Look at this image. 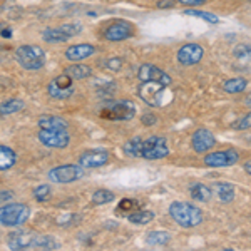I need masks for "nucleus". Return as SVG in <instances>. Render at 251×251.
<instances>
[{
  "mask_svg": "<svg viewBox=\"0 0 251 251\" xmlns=\"http://www.w3.org/2000/svg\"><path fill=\"white\" fill-rule=\"evenodd\" d=\"M168 211L173 221L179 225L181 228H194V226H200L203 223L201 209L191 203H186V201H173Z\"/></svg>",
  "mask_w": 251,
  "mask_h": 251,
  "instance_id": "nucleus-1",
  "label": "nucleus"
},
{
  "mask_svg": "<svg viewBox=\"0 0 251 251\" xmlns=\"http://www.w3.org/2000/svg\"><path fill=\"white\" fill-rule=\"evenodd\" d=\"M136 116V106L132 100H106L99 109V117L107 121H131Z\"/></svg>",
  "mask_w": 251,
  "mask_h": 251,
  "instance_id": "nucleus-2",
  "label": "nucleus"
},
{
  "mask_svg": "<svg viewBox=\"0 0 251 251\" xmlns=\"http://www.w3.org/2000/svg\"><path fill=\"white\" fill-rule=\"evenodd\" d=\"M15 60L27 71H40L47 62V54L39 46H19L15 49Z\"/></svg>",
  "mask_w": 251,
  "mask_h": 251,
  "instance_id": "nucleus-3",
  "label": "nucleus"
},
{
  "mask_svg": "<svg viewBox=\"0 0 251 251\" xmlns=\"http://www.w3.org/2000/svg\"><path fill=\"white\" fill-rule=\"evenodd\" d=\"M30 216V209L27 204L20 203H10V204H2L0 209V223L2 226L12 228V226H20L24 225Z\"/></svg>",
  "mask_w": 251,
  "mask_h": 251,
  "instance_id": "nucleus-4",
  "label": "nucleus"
},
{
  "mask_svg": "<svg viewBox=\"0 0 251 251\" xmlns=\"http://www.w3.org/2000/svg\"><path fill=\"white\" fill-rule=\"evenodd\" d=\"M84 176V168L80 164H62L55 166L47 173L50 183L55 184H71Z\"/></svg>",
  "mask_w": 251,
  "mask_h": 251,
  "instance_id": "nucleus-5",
  "label": "nucleus"
},
{
  "mask_svg": "<svg viewBox=\"0 0 251 251\" xmlns=\"http://www.w3.org/2000/svg\"><path fill=\"white\" fill-rule=\"evenodd\" d=\"M169 154V146L166 137L163 136H151L148 139H143L141 143V156L143 159H164Z\"/></svg>",
  "mask_w": 251,
  "mask_h": 251,
  "instance_id": "nucleus-6",
  "label": "nucleus"
},
{
  "mask_svg": "<svg viewBox=\"0 0 251 251\" xmlns=\"http://www.w3.org/2000/svg\"><path fill=\"white\" fill-rule=\"evenodd\" d=\"M82 32V25L79 22H69L62 24L60 27H50L42 32V40L47 44H59L66 42V40L72 39L74 35H77Z\"/></svg>",
  "mask_w": 251,
  "mask_h": 251,
  "instance_id": "nucleus-7",
  "label": "nucleus"
},
{
  "mask_svg": "<svg viewBox=\"0 0 251 251\" xmlns=\"http://www.w3.org/2000/svg\"><path fill=\"white\" fill-rule=\"evenodd\" d=\"M75 87H74V79L71 77L66 72H62L60 75H55L50 82L47 84V94L52 99H69L71 96H74Z\"/></svg>",
  "mask_w": 251,
  "mask_h": 251,
  "instance_id": "nucleus-8",
  "label": "nucleus"
},
{
  "mask_svg": "<svg viewBox=\"0 0 251 251\" xmlns=\"http://www.w3.org/2000/svg\"><path fill=\"white\" fill-rule=\"evenodd\" d=\"M132 35H134V25L123 19L112 20L102 30V37L109 42H121V40H126L132 37Z\"/></svg>",
  "mask_w": 251,
  "mask_h": 251,
  "instance_id": "nucleus-9",
  "label": "nucleus"
},
{
  "mask_svg": "<svg viewBox=\"0 0 251 251\" xmlns=\"http://www.w3.org/2000/svg\"><path fill=\"white\" fill-rule=\"evenodd\" d=\"M168 86L161 82H141L139 91H137V96L141 97V100L146 102L148 106L152 107H159L161 102H163V97H164V89Z\"/></svg>",
  "mask_w": 251,
  "mask_h": 251,
  "instance_id": "nucleus-10",
  "label": "nucleus"
},
{
  "mask_svg": "<svg viewBox=\"0 0 251 251\" xmlns=\"http://www.w3.org/2000/svg\"><path fill=\"white\" fill-rule=\"evenodd\" d=\"M37 137L46 148L50 149H64L71 143V136L66 129H40Z\"/></svg>",
  "mask_w": 251,
  "mask_h": 251,
  "instance_id": "nucleus-11",
  "label": "nucleus"
},
{
  "mask_svg": "<svg viewBox=\"0 0 251 251\" xmlns=\"http://www.w3.org/2000/svg\"><path fill=\"white\" fill-rule=\"evenodd\" d=\"M203 161L208 168H228L240 161V152L236 149H223V151L209 152Z\"/></svg>",
  "mask_w": 251,
  "mask_h": 251,
  "instance_id": "nucleus-12",
  "label": "nucleus"
},
{
  "mask_svg": "<svg viewBox=\"0 0 251 251\" xmlns=\"http://www.w3.org/2000/svg\"><path fill=\"white\" fill-rule=\"evenodd\" d=\"M137 79H139V82H151V80H154V82H161L164 86H171L173 82L169 74H166L164 71H161L159 67H156L154 64L149 62L143 64L137 69Z\"/></svg>",
  "mask_w": 251,
  "mask_h": 251,
  "instance_id": "nucleus-13",
  "label": "nucleus"
},
{
  "mask_svg": "<svg viewBox=\"0 0 251 251\" xmlns=\"http://www.w3.org/2000/svg\"><path fill=\"white\" fill-rule=\"evenodd\" d=\"M203 55H204L203 46H200V44H196V42H188L179 47L176 57L181 66L188 67V66H194V64L200 62V60L203 59Z\"/></svg>",
  "mask_w": 251,
  "mask_h": 251,
  "instance_id": "nucleus-14",
  "label": "nucleus"
},
{
  "mask_svg": "<svg viewBox=\"0 0 251 251\" xmlns=\"http://www.w3.org/2000/svg\"><path fill=\"white\" fill-rule=\"evenodd\" d=\"M109 157H111V154H109V151H106V149H89V151L82 152L79 156V164L84 169H94L107 164Z\"/></svg>",
  "mask_w": 251,
  "mask_h": 251,
  "instance_id": "nucleus-15",
  "label": "nucleus"
},
{
  "mask_svg": "<svg viewBox=\"0 0 251 251\" xmlns=\"http://www.w3.org/2000/svg\"><path fill=\"white\" fill-rule=\"evenodd\" d=\"M37 238V233H32L29 229H17V231L9 234L7 246L10 250H25L34 248V241Z\"/></svg>",
  "mask_w": 251,
  "mask_h": 251,
  "instance_id": "nucleus-16",
  "label": "nucleus"
},
{
  "mask_svg": "<svg viewBox=\"0 0 251 251\" xmlns=\"http://www.w3.org/2000/svg\"><path fill=\"white\" fill-rule=\"evenodd\" d=\"M191 146L196 152H208L216 146V137L206 127H200L191 137Z\"/></svg>",
  "mask_w": 251,
  "mask_h": 251,
  "instance_id": "nucleus-17",
  "label": "nucleus"
},
{
  "mask_svg": "<svg viewBox=\"0 0 251 251\" xmlns=\"http://www.w3.org/2000/svg\"><path fill=\"white\" fill-rule=\"evenodd\" d=\"M96 54V47L92 44H75L66 49V59L71 62H79Z\"/></svg>",
  "mask_w": 251,
  "mask_h": 251,
  "instance_id": "nucleus-18",
  "label": "nucleus"
},
{
  "mask_svg": "<svg viewBox=\"0 0 251 251\" xmlns=\"http://www.w3.org/2000/svg\"><path fill=\"white\" fill-rule=\"evenodd\" d=\"M213 193L221 203H231L236 196V188L231 183H226V181H218L213 184Z\"/></svg>",
  "mask_w": 251,
  "mask_h": 251,
  "instance_id": "nucleus-19",
  "label": "nucleus"
},
{
  "mask_svg": "<svg viewBox=\"0 0 251 251\" xmlns=\"http://www.w3.org/2000/svg\"><path fill=\"white\" fill-rule=\"evenodd\" d=\"M37 126L40 129H66V131L69 129V123L66 119H62L60 116H52V114L40 116Z\"/></svg>",
  "mask_w": 251,
  "mask_h": 251,
  "instance_id": "nucleus-20",
  "label": "nucleus"
},
{
  "mask_svg": "<svg viewBox=\"0 0 251 251\" xmlns=\"http://www.w3.org/2000/svg\"><path fill=\"white\" fill-rule=\"evenodd\" d=\"M211 194H213V189L208 188V186L203 183H193L189 186V196H191L194 201H198V203H208V201L211 200Z\"/></svg>",
  "mask_w": 251,
  "mask_h": 251,
  "instance_id": "nucleus-21",
  "label": "nucleus"
},
{
  "mask_svg": "<svg viewBox=\"0 0 251 251\" xmlns=\"http://www.w3.org/2000/svg\"><path fill=\"white\" fill-rule=\"evenodd\" d=\"M246 87H248V80L245 77H233L223 82V91L226 94H241L246 91Z\"/></svg>",
  "mask_w": 251,
  "mask_h": 251,
  "instance_id": "nucleus-22",
  "label": "nucleus"
},
{
  "mask_svg": "<svg viewBox=\"0 0 251 251\" xmlns=\"http://www.w3.org/2000/svg\"><path fill=\"white\" fill-rule=\"evenodd\" d=\"M64 72L71 75L74 80L87 79V77H91V75H92V69L89 66H86V64H72V66L64 69Z\"/></svg>",
  "mask_w": 251,
  "mask_h": 251,
  "instance_id": "nucleus-23",
  "label": "nucleus"
},
{
  "mask_svg": "<svg viewBox=\"0 0 251 251\" xmlns=\"http://www.w3.org/2000/svg\"><path fill=\"white\" fill-rule=\"evenodd\" d=\"M17 163V154L7 146H0V171H9Z\"/></svg>",
  "mask_w": 251,
  "mask_h": 251,
  "instance_id": "nucleus-24",
  "label": "nucleus"
},
{
  "mask_svg": "<svg viewBox=\"0 0 251 251\" xmlns=\"http://www.w3.org/2000/svg\"><path fill=\"white\" fill-rule=\"evenodd\" d=\"M154 211H148V209H141V211H134L131 214H127V221L132 223L136 226H144L149 225L152 220H154Z\"/></svg>",
  "mask_w": 251,
  "mask_h": 251,
  "instance_id": "nucleus-25",
  "label": "nucleus"
},
{
  "mask_svg": "<svg viewBox=\"0 0 251 251\" xmlns=\"http://www.w3.org/2000/svg\"><path fill=\"white\" fill-rule=\"evenodd\" d=\"M169 241H171V234L168 231H161V229L148 233V236H146V245L148 246H166Z\"/></svg>",
  "mask_w": 251,
  "mask_h": 251,
  "instance_id": "nucleus-26",
  "label": "nucleus"
},
{
  "mask_svg": "<svg viewBox=\"0 0 251 251\" xmlns=\"http://www.w3.org/2000/svg\"><path fill=\"white\" fill-rule=\"evenodd\" d=\"M34 248L37 250H59L60 243L50 234H37L34 241Z\"/></svg>",
  "mask_w": 251,
  "mask_h": 251,
  "instance_id": "nucleus-27",
  "label": "nucleus"
},
{
  "mask_svg": "<svg viewBox=\"0 0 251 251\" xmlns=\"http://www.w3.org/2000/svg\"><path fill=\"white\" fill-rule=\"evenodd\" d=\"M24 106H25V104H24L22 99H7L0 104V114H2L3 117L15 114V112L22 111Z\"/></svg>",
  "mask_w": 251,
  "mask_h": 251,
  "instance_id": "nucleus-28",
  "label": "nucleus"
},
{
  "mask_svg": "<svg viewBox=\"0 0 251 251\" xmlns=\"http://www.w3.org/2000/svg\"><path fill=\"white\" fill-rule=\"evenodd\" d=\"M116 200V194L109 189H97V191L92 193V203L97 206H102L107 203H112Z\"/></svg>",
  "mask_w": 251,
  "mask_h": 251,
  "instance_id": "nucleus-29",
  "label": "nucleus"
},
{
  "mask_svg": "<svg viewBox=\"0 0 251 251\" xmlns=\"http://www.w3.org/2000/svg\"><path fill=\"white\" fill-rule=\"evenodd\" d=\"M141 143H143L141 137H132V139H129L127 143L123 146L124 154L129 157H139L141 156Z\"/></svg>",
  "mask_w": 251,
  "mask_h": 251,
  "instance_id": "nucleus-30",
  "label": "nucleus"
},
{
  "mask_svg": "<svg viewBox=\"0 0 251 251\" xmlns=\"http://www.w3.org/2000/svg\"><path fill=\"white\" fill-rule=\"evenodd\" d=\"M234 59L241 64H251V46H246V44H240V46L234 47L233 52Z\"/></svg>",
  "mask_w": 251,
  "mask_h": 251,
  "instance_id": "nucleus-31",
  "label": "nucleus"
},
{
  "mask_svg": "<svg viewBox=\"0 0 251 251\" xmlns=\"http://www.w3.org/2000/svg\"><path fill=\"white\" fill-rule=\"evenodd\" d=\"M94 87H96V91L102 96H111L116 92V82H112V80H109V79H97L94 82Z\"/></svg>",
  "mask_w": 251,
  "mask_h": 251,
  "instance_id": "nucleus-32",
  "label": "nucleus"
},
{
  "mask_svg": "<svg viewBox=\"0 0 251 251\" xmlns=\"http://www.w3.org/2000/svg\"><path fill=\"white\" fill-rule=\"evenodd\" d=\"M184 15H191V17L203 19V20H206V22H209V24H218V22H220V19H218V15L209 14V12H203V10L186 9V10H184Z\"/></svg>",
  "mask_w": 251,
  "mask_h": 251,
  "instance_id": "nucleus-33",
  "label": "nucleus"
},
{
  "mask_svg": "<svg viewBox=\"0 0 251 251\" xmlns=\"http://www.w3.org/2000/svg\"><path fill=\"white\" fill-rule=\"evenodd\" d=\"M50 186L49 184H39L37 188L34 189V198L35 201H39V203H46V201L50 198Z\"/></svg>",
  "mask_w": 251,
  "mask_h": 251,
  "instance_id": "nucleus-34",
  "label": "nucleus"
},
{
  "mask_svg": "<svg viewBox=\"0 0 251 251\" xmlns=\"http://www.w3.org/2000/svg\"><path fill=\"white\" fill-rule=\"evenodd\" d=\"M233 129L234 131H246V129H251V112L241 116L240 119L233 124Z\"/></svg>",
  "mask_w": 251,
  "mask_h": 251,
  "instance_id": "nucleus-35",
  "label": "nucleus"
},
{
  "mask_svg": "<svg viewBox=\"0 0 251 251\" xmlns=\"http://www.w3.org/2000/svg\"><path fill=\"white\" fill-rule=\"evenodd\" d=\"M123 66H124V60L121 57H111V59L104 60V67L111 72H119L121 69H123Z\"/></svg>",
  "mask_w": 251,
  "mask_h": 251,
  "instance_id": "nucleus-36",
  "label": "nucleus"
},
{
  "mask_svg": "<svg viewBox=\"0 0 251 251\" xmlns=\"http://www.w3.org/2000/svg\"><path fill=\"white\" fill-rule=\"evenodd\" d=\"M137 203L134 200H127V198H124V200L119 201V204H117V211H131V209H136Z\"/></svg>",
  "mask_w": 251,
  "mask_h": 251,
  "instance_id": "nucleus-37",
  "label": "nucleus"
},
{
  "mask_svg": "<svg viewBox=\"0 0 251 251\" xmlns=\"http://www.w3.org/2000/svg\"><path fill=\"white\" fill-rule=\"evenodd\" d=\"M177 2L183 3V5L198 7V5H203V3H206V0H177Z\"/></svg>",
  "mask_w": 251,
  "mask_h": 251,
  "instance_id": "nucleus-38",
  "label": "nucleus"
},
{
  "mask_svg": "<svg viewBox=\"0 0 251 251\" xmlns=\"http://www.w3.org/2000/svg\"><path fill=\"white\" fill-rule=\"evenodd\" d=\"M174 0H159L157 2V9H173Z\"/></svg>",
  "mask_w": 251,
  "mask_h": 251,
  "instance_id": "nucleus-39",
  "label": "nucleus"
},
{
  "mask_svg": "<svg viewBox=\"0 0 251 251\" xmlns=\"http://www.w3.org/2000/svg\"><path fill=\"white\" fill-rule=\"evenodd\" d=\"M12 198H14V193L12 191H2V198H0V200H2V204H5L7 201H10Z\"/></svg>",
  "mask_w": 251,
  "mask_h": 251,
  "instance_id": "nucleus-40",
  "label": "nucleus"
},
{
  "mask_svg": "<svg viewBox=\"0 0 251 251\" xmlns=\"http://www.w3.org/2000/svg\"><path fill=\"white\" fill-rule=\"evenodd\" d=\"M143 123H144L146 126L154 124V123H156V117H154V116H151V114H146V116H143Z\"/></svg>",
  "mask_w": 251,
  "mask_h": 251,
  "instance_id": "nucleus-41",
  "label": "nucleus"
},
{
  "mask_svg": "<svg viewBox=\"0 0 251 251\" xmlns=\"http://www.w3.org/2000/svg\"><path fill=\"white\" fill-rule=\"evenodd\" d=\"M10 34H12V32H10L9 29H3V30H2V37H5V39H10V37H12Z\"/></svg>",
  "mask_w": 251,
  "mask_h": 251,
  "instance_id": "nucleus-42",
  "label": "nucleus"
},
{
  "mask_svg": "<svg viewBox=\"0 0 251 251\" xmlns=\"http://www.w3.org/2000/svg\"><path fill=\"white\" fill-rule=\"evenodd\" d=\"M245 104H246V106H248V107L251 109V92H250L248 96L245 97Z\"/></svg>",
  "mask_w": 251,
  "mask_h": 251,
  "instance_id": "nucleus-43",
  "label": "nucleus"
},
{
  "mask_svg": "<svg viewBox=\"0 0 251 251\" xmlns=\"http://www.w3.org/2000/svg\"><path fill=\"white\" fill-rule=\"evenodd\" d=\"M245 171H246V173H248V174H250V176H251V161H248V163H246V164H245Z\"/></svg>",
  "mask_w": 251,
  "mask_h": 251,
  "instance_id": "nucleus-44",
  "label": "nucleus"
}]
</instances>
